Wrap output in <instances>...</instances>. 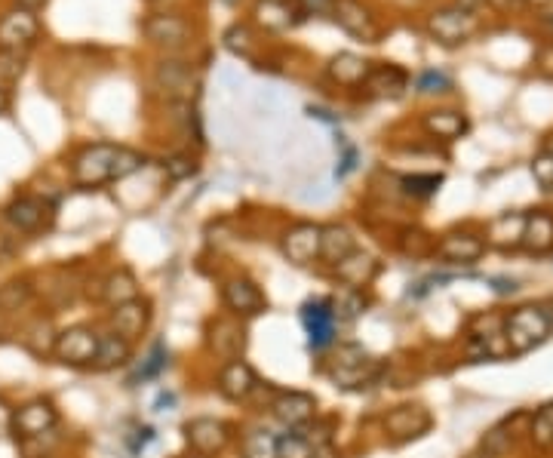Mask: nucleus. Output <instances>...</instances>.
Here are the masks:
<instances>
[{
  "label": "nucleus",
  "instance_id": "1",
  "mask_svg": "<svg viewBox=\"0 0 553 458\" xmlns=\"http://www.w3.org/2000/svg\"><path fill=\"white\" fill-rule=\"evenodd\" d=\"M117 145L96 142L87 145L71 163V179L80 188H99L105 182H114V160H117Z\"/></svg>",
  "mask_w": 553,
  "mask_h": 458
},
{
  "label": "nucleus",
  "instance_id": "2",
  "mask_svg": "<svg viewBox=\"0 0 553 458\" xmlns=\"http://www.w3.org/2000/svg\"><path fill=\"white\" fill-rule=\"evenodd\" d=\"M550 336V320L544 317L541 308H517L514 314L507 317V332H504V339H507V348L510 351H517V354H526L532 351L535 345H541L544 339Z\"/></svg>",
  "mask_w": 553,
  "mask_h": 458
},
{
  "label": "nucleus",
  "instance_id": "3",
  "mask_svg": "<svg viewBox=\"0 0 553 458\" xmlns=\"http://www.w3.org/2000/svg\"><path fill=\"white\" fill-rule=\"evenodd\" d=\"M99 351V332L90 326H71L62 329L53 342V357L65 366H93Z\"/></svg>",
  "mask_w": 553,
  "mask_h": 458
},
{
  "label": "nucleus",
  "instance_id": "4",
  "mask_svg": "<svg viewBox=\"0 0 553 458\" xmlns=\"http://www.w3.org/2000/svg\"><path fill=\"white\" fill-rule=\"evenodd\" d=\"M428 31L446 47H461L477 34V16L464 7H449L428 19Z\"/></svg>",
  "mask_w": 553,
  "mask_h": 458
},
{
  "label": "nucleus",
  "instance_id": "5",
  "mask_svg": "<svg viewBox=\"0 0 553 458\" xmlns=\"http://www.w3.org/2000/svg\"><path fill=\"white\" fill-rule=\"evenodd\" d=\"M59 425V409L50 403V400H31L19 409H13V434L16 440H31V437H40V434H50L56 431Z\"/></svg>",
  "mask_w": 553,
  "mask_h": 458
},
{
  "label": "nucleus",
  "instance_id": "6",
  "mask_svg": "<svg viewBox=\"0 0 553 458\" xmlns=\"http://www.w3.org/2000/svg\"><path fill=\"white\" fill-rule=\"evenodd\" d=\"M40 34L37 13H28L22 7H13L0 19V53H19L28 50Z\"/></svg>",
  "mask_w": 553,
  "mask_h": 458
},
{
  "label": "nucleus",
  "instance_id": "7",
  "mask_svg": "<svg viewBox=\"0 0 553 458\" xmlns=\"http://www.w3.org/2000/svg\"><path fill=\"white\" fill-rule=\"evenodd\" d=\"M4 219L10 222V228H16L19 234H40L47 231L50 222H53V210L47 200L40 197H16L7 210H4Z\"/></svg>",
  "mask_w": 553,
  "mask_h": 458
},
{
  "label": "nucleus",
  "instance_id": "8",
  "mask_svg": "<svg viewBox=\"0 0 553 458\" xmlns=\"http://www.w3.org/2000/svg\"><path fill=\"white\" fill-rule=\"evenodd\" d=\"M302 323L308 332V345L314 351H323L335 342V311L329 299H311L302 305Z\"/></svg>",
  "mask_w": 553,
  "mask_h": 458
},
{
  "label": "nucleus",
  "instance_id": "9",
  "mask_svg": "<svg viewBox=\"0 0 553 458\" xmlns=\"http://www.w3.org/2000/svg\"><path fill=\"white\" fill-rule=\"evenodd\" d=\"M222 302L231 314L237 317H255L265 311V296L262 289L255 286L252 280L246 277H234L222 286Z\"/></svg>",
  "mask_w": 553,
  "mask_h": 458
},
{
  "label": "nucleus",
  "instance_id": "10",
  "mask_svg": "<svg viewBox=\"0 0 553 458\" xmlns=\"http://www.w3.org/2000/svg\"><path fill=\"white\" fill-rule=\"evenodd\" d=\"M185 440L197 455H216L228 446L231 431L219 419H194L185 425Z\"/></svg>",
  "mask_w": 553,
  "mask_h": 458
},
{
  "label": "nucleus",
  "instance_id": "11",
  "mask_svg": "<svg viewBox=\"0 0 553 458\" xmlns=\"http://www.w3.org/2000/svg\"><path fill=\"white\" fill-rule=\"evenodd\" d=\"M332 16H335V22L342 25L351 37L363 40V44H375V40H378L375 19L369 16V10L363 4H357V0H335Z\"/></svg>",
  "mask_w": 553,
  "mask_h": 458
},
{
  "label": "nucleus",
  "instance_id": "12",
  "mask_svg": "<svg viewBox=\"0 0 553 458\" xmlns=\"http://www.w3.org/2000/svg\"><path fill=\"white\" fill-rule=\"evenodd\" d=\"M283 253L295 265H311L320 256V228L317 225H295L283 237Z\"/></svg>",
  "mask_w": 553,
  "mask_h": 458
},
{
  "label": "nucleus",
  "instance_id": "13",
  "mask_svg": "<svg viewBox=\"0 0 553 458\" xmlns=\"http://www.w3.org/2000/svg\"><path fill=\"white\" fill-rule=\"evenodd\" d=\"M317 412V400L302 391H283L274 400V415L289 428H305Z\"/></svg>",
  "mask_w": 553,
  "mask_h": 458
},
{
  "label": "nucleus",
  "instance_id": "14",
  "mask_svg": "<svg viewBox=\"0 0 553 458\" xmlns=\"http://www.w3.org/2000/svg\"><path fill=\"white\" fill-rule=\"evenodd\" d=\"M431 428V415L424 412L421 406H397L388 419H385V431L400 443L409 437H421L424 431Z\"/></svg>",
  "mask_w": 553,
  "mask_h": 458
},
{
  "label": "nucleus",
  "instance_id": "15",
  "mask_svg": "<svg viewBox=\"0 0 553 458\" xmlns=\"http://www.w3.org/2000/svg\"><path fill=\"white\" fill-rule=\"evenodd\" d=\"M255 372H252V366L246 363V360H240V357H234V360H228L225 366H222V372H219V391L228 397V400H246L252 391H255Z\"/></svg>",
  "mask_w": 553,
  "mask_h": 458
},
{
  "label": "nucleus",
  "instance_id": "16",
  "mask_svg": "<svg viewBox=\"0 0 553 458\" xmlns=\"http://www.w3.org/2000/svg\"><path fill=\"white\" fill-rule=\"evenodd\" d=\"M145 34L160 47H182L191 37V25L182 16H151L145 22Z\"/></svg>",
  "mask_w": 553,
  "mask_h": 458
},
{
  "label": "nucleus",
  "instance_id": "17",
  "mask_svg": "<svg viewBox=\"0 0 553 458\" xmlns=\"http://www.w3.org/2000/svg\"><path fill=\"white\" fill-rule=\"evenodd\" d=\"M111 326L120 339L133 342L139 339L142 332L148 329V302H126V305H117L114 314H111Z\"/></svg>",
  "mask_w": 553,
  "mask_h": 458
},
{
  "label": "nucleus",
  "instance_id": "18",
  "mask_svg": "<svg viewBox=\"0 0 553 458\" xmlns=\"http://www.w3.org/2000/svg\"><path fill=\"white\" fill-rule=\"evenodd\" d=\"M437 253H440L446 262L471 265V262H477V259L486 253V243H483L477 234H449V237L440 240Z\"/></svg>",
  "mask_w": 553,
  "mask_h": 458
},
{
  "label": "nucleus",
  "instance_id": "19",
  "mask_svg": "<svg viewBox=\"0 0 553 458\" xmlns=\"http://www.w3.org/2000/svg\"><path fill=\"white\" fill-rule=\"evenodd\" d=\"M335 274H338V280H345L351 289H363V286H369L375 280L378 262L369 253H360V249H354L348 259H342L335 265Z\"/></svg>",
  "mask_w": 553,
  "mask_h": 458
},
{
  "label": "nucleus",
  "instance_id": "20",
  "mask_svg": "<svg viewBox=\"0 0 553 458\" xmlns=\"http://www.w3.org/2000/svg\"><path fill=\"white\" fill-rule=\"evenodd\" d=\"M406 74L397 68V65H375L366 77V87L372 96H381V99H397L403 96L406 90Z\"/></svg>",
  "mask_w": 553,
  "mask_h": 458
},
{
  "label": "nucleus",
  "instance_id": "21",
  "mask_svg": "<svg viewBox=\"0 0 553 458\" xmlns=\"http://www.w3.org/2000/svg\"><path fill=\"white\" fill-rule=\"evenodd\" d=\"M354 237L345 225H326L320 228V256L329 262V265H338L342 259H348L354 253Z\"/></svg>",
  "mask_w": 553,
  "mask_h": 458
},
{
  "label": "nucleus",
  "instance_id": "22",
  "mask_svg": "<svg viewBox=\"0 0 553 458\" xmlns=\"http://www.w3.org/2000/svg\"><path fill=\"white\" fill-rule=\"evenodd\" d=\"M209 345H212V351L216 354H222V357H240V351H243V326L237 323V320H216L212 323V329H209Z\"/></svg>",
  "mask_w": 553,
  "mask_h": 458
},
{
  "label": "nucleus",
  "instance_id": "23",
  "mask_svg": "<svg viewBox=\"0 0 553 458\" xmlns=\"http://www.w3.org/2000/svg\"><path fill=\"white\" fill-rule=\"evenodd\" d=\"M369 62H363L360 56L354 53H338L332 62H329V77L335 83H342V87H363L366 77H369Z\"/></svg>",
  "mask_w": 553,
  "mask_h": 458
},
{
  "label": "nucleus",
  "instance_id": "24",
  "mask_svg": "<svg viewBox=\"0 0 553 458\" xmlns=\"http://www.w3.org/2000/svg\"><path fill=\"white\" fill-rule=\"evenodd\" d=\"M424 130L443 142H452L467 133V117L461 111H431L424 114Z\"/></svg>",
  "mask_w": 553,
  "mask_h": 458
},
{
  "label": "nucleus",
  "instance_id": "25",
  "mask_svg": "<svg viewBox=\"0 0 553 458\" xmlns=\"http://www.w3.org/2000/svg\"><path fill=\"white\" fill-rule=\"evenodd\" d=\"M523 231H526V216L523 213H504L489 225V240L498 249H514L523 243Z\"/></svg>",
  "mask_w": 553,
  "mask_h": 458
},
{
  "label": "nucleus",
  "instance_id": "26",
  "mask_svg": "<svg viewBox=\"0 0 553 458\" xmlns=\"http://www.w3.org/2000/svg\"><path fill=\"white\" fill-rule=\"evenodd\" d=\"M133 348L126 339H120L117 332H108V336H99V351H96V360H93V369L99 372H108V369H117L130 360Z\"/></svg>",
  "mask_w": 553,
  "mask_h": 458
},
{
  "label": "nucleus",
  "instance_id": "27",
  "mask_svg": "<svg viewBox=\"0 0 553 458\" xmlns=\"http://www.w3.org/2000/svg\"><path fill=\"white\" fill-rule=\"evenodd\" d=\"M529 253H547L553 246V216L547 213H535L526 216V231H523V243Z\"/></svg>",
  "mask_w": 553,
  "mask_h": 458
},
{
  "label": "nucleus",
  "instance_id": "28",
  "mask_svg": "<svg viewBox=\"0 0 553 458\" xmlns=\"http://www.w3.org/2000/svg\"><path fill=\"white\" fill-rule=\"evenodd\" d=\"M102 299L117 308V305H126V302H136L139 299V283L130 271H114L108 280H105V289H102Z\"/></svg>",
  "mask_w": 553,
  "mask_h": 458
},
{
  "label": "nucleus",
  "instance_id": "29",
  "mask_svg": "<svg viewBox=\"0 0 553 458\" xmlns=\"http://www.w3.org/2000/svg\"><path fill=\"white\" fill-rule=\"evenodd\" d=\"M255 16H259V22L265 28H274V31H283L295 22L292 7L286 4V0H262V4L255 7Z\"/></svg>",
  "mask_w": 553,
  "mask_h": 458
},
{
  "label": "nucleus",
  "instance_id": "30",
  "mask_svg": "<svg viewBox=\"0 0 553 458\" xmlns=\"http://www.w3.org/2000/svg\"><path fill=\"white\" fill-rule=\"evenodd\" d=\"M329 305H332V311H335V320H354V317H360V314H363L366 299H363L360 289L345 286V289H342V296H335Z\"/></svg>",
  "mask_w": 553,
  "mask_h": 458
},
{
  "label": "nucleus",
  "instance_id": "31",
  "mask_svg": "<svg viewBox=\"0 0 553 458\" xmlns=\"http://www.w3.org/2000/svg\"><path fill=\"white\" fill-rule=\"evenodd\" d=\"M28 299H31V286H28V280H10V283L0 286V311H4V314L25 308Z\"/></svg>",
  "mask_w": 553,
  "mask_h": 458
},
{
  "label": "nucleus",
  "instance_id": "32",
  "mask_svg": "<svg viewBox=\"0 0 553 458\" xmlns=\"http://www.w3.org/2000/svg\"><path fill=\"white\" fill-rule=\"evenodd\" d=\"M243 458H277V437L252 431L243 437Z\"/></svg>",
  "mask_w": 553,
  "mask_h": 458
},
{
  "label": "nucleus",
  "instance_id": "33",
  "mask_svg": "<svg viewBox=\"0 0 553 458\" xmlns=\"http://www.w3.org/2000/svg\"><path fill=\"white\" fill-rule=\"evenodd\" d=\"M314 446L302 434H286L277 437V458H311Z\"/></svg>",
  "mask_w": 553,
  "mask_h": 458
},
{
  "label": "nucleus",
  "instance_id": "34",
  "mask_svg": "<svg viewBox=\"0 0 553 458\" xmlns=\"http://www.w3.org/2000/svg\"><path fill=\"white\" fill-rule=\"evenodd\" d=\"M166 360H169L166 348H163V345H154V348H151V354L145 357V366H142V369L136 372V376H133L130 382L136 385V382H148V379L160 376V372L166 369Z\"/></svg>",
  "mask_w": 553,
  "mask_h": 458
},
{
  "label": "nucleus",
  "instance_id": "35",
  "mask_svg": "<svg viewBox=\"0 0 553 458\" xmlns=\"http://www.w3.org/2000/svg\"><path fill=\"white\" fill-rule=\"evenodd\" d=\"M163 170H166V176L173 179V182H185V179H191L197 173V160L194 157H185V154H176V157H169L163 163Z\"/></svg>",
  "mask_w": 553,
  "mask_h": 458
},
{
  "label": "nucleus",
  "instance_id": "36",
  "mask_svg": "<svg viewBox=\"0 0 553 458\" xmlns=\"http://www.w3.org/2000/svg\"><path fill=\"white\" fill-rule=\"evenodd\" d=\"M142 163H145L142 154H136V151H130V148H120V151H117V160H114V182H117V179H126V176H133Z\"/></svg>",
  "mask_w": 553,
  "mask_h": 458
},
{
  "label": "nucleus",
  "instance_id": "37",
  "mask_svg": "<svg viewBox=\"0 0 553 458\" xmlns=\"http://www.w3.org/2000/svg\"><path fill=\"white\" fill-rule=\"evenodd\" d=\"M443 185V176H406L403 188L415 197H431L437 194V188Z\"/></svg>",
  "mask_w": 553,
  "mask_h": 458
},
{
  "label": "nucleus",
  "instance_id": "38",
  "mask_svg": "<svg viewBox=\"0 0 553 458\" xmlns=\"http://www.w3.org/2000/svg\"><path fill=\"white\" fill-rule=\"evenodd\" d=\"M415 87H418V93H446V90H452V80L440 71H424V74H418Z\"/></svg>",
  "mask_w": 553,
  "mask_h": 458
},
{
  "label": "nucleus",
  "instance_id": "39",
  "mask_svg": "<svg viewBox=\"0 0 553 458\" xmlns=\"http://www.w3.org/2000/svg\"><path fill=\"white\" fill-rule=\"evenodd\" d=\"M160 80L166 83L169 90H185L188 83H191V74H188L179 62H169V65L160 71Z\"/></svg>",
  "mask_w": 553,
  "mask_h": 458
},
{
  "label": "nucleus",
  "instance_id": "40",
  "mask_svg": "<svg viewBox=\"0 0 553 458\" xmlns=\"http://www.w3.org/2000/svg\"><path fill=\"white\" fill-rule=\"evenodd\" d=\"M532 176H535V182L541 185V188H553V154H538L535 157V163H532Z\"/></svg>",
  "mask_w": 553,
  "mask_h": 458
},
{
  "label": "nucleus",
  "instance_id": "41",
  "mask_svg": "<svg viewBox=\"0 0 553 458\" xmlns=\"http://www.w3.org/2000/svg\"><path fill=\"white\" fill-rule=\"evenodd\" d=\"M532 434H535V440H538L541 446H553V406L541 409V415L535 419Z\"/></svg>",
  "mask_w": 553,
  "mask_h": 458
},
{
  "label": "nucleus",
  "instance_id": "42",
  "mask_svg": "<svg viewBox=\"0 0 553 458\" xmlns=\"http://www.w3.org/2000/svg\"><path fill=\"white\" fill-rule=\"evenodd\" d=\"M249 28L246 25H234L228 34H225V44H228V50H234V53H249Z\"/></svg>",
  "mask_w": 553,
  "mask_h": 458
},
{
  "label": "nucleus",
  "instance_id": "43",
  "mask_svg": "<svg viewBox=\"0 0 553 458\" xmlns=\"http://www.w3.org/2000/svg\"><path fill=\"white\" fill-rule=\"evenodd\" d=\"M338 145L345 148V154H342V160H338V166H335V176H338V179H345V176L354 170V166H357V148H354V145H348L345 139L338 142Z\"/></svg>",
  "mask_w": 553,
  "mask_h": 458
},
{
  "label": "nucleus",
  "instance_id": "44",
  "mask_svg": "<svg viewBox=\"0 0 553 458\" xmlns=\"http://www.w3.org/2000/svg\"><path fill=\"white\" fill-rule=\"evenodd\" d=\"M335 0H302V10L305 13H332Z\"/></svg>",
  "mask_w": 553,
  "mask_h": 458
},
{
  "label": "nucleus",
  "instance_id": "45",
  "mask_svg": "<svg viewBox=\"0 0 553 458\" xmlns=\"http://www.w3.org/2000/svg\"><path fill=\"white\" fill-rule=\"evenodd\" d=\"M13 428V406L7 400H0V434H7Z\"/></svg>",
  "mask_w": 553,
  "mask_h": 458
},
{
  "label": "nucleus",
  "instance_id": "46",
  "mask_svg": "<svg viewBox=\"0 0 553 458\" xmlns=\"http://www.w3.org/2000/svg\"><path fill=\"white\" fill-rule=\"evenodd\" d=\"M311 458H342V455H338V449L332 443H323V446H314Z\"/></svg>",
  "mask_w": 553,
  "mask_h": 458
},
{
  "label": "nucleus",
  "instance_id": "47",
  "mask_svg": "<svg viewBox=\"0 0 553 458\" xmlns=\"http://www.w3.org/2000/svg\"><path fill=\"white\" fill-rule=\"evenodd\" d=\"M44 4H47V0H16V7H22V10H28V13H37Z\"/></svg>",
  "mask_w": 553,
  "mask_h": 458
},
{
  "label": "nucleus",
  "instance_id": "48",
  "mask_svg": "<svg viewBox=\"0 0 553 458\" xmlns=\"http://www.w3.org/2000/svg\"><path fill=\"white\" fill-rule=\"evenodd\" d=\"M173 403H176V397H173V394H160V397H157V412H166Z\"/></svg>",
  "mask_w": 553,
  "mask_h": 458
},
{
  "label": "nucleus",
  "instance_id": "49",
  "mask_svg": "<svg viewBox=\"0 0 553 458\" xmlns=\"http://www.w3.org/2000/svg\"><path fill=\"white\" fill-rule=\"evenodd\" d=\"M7 111H10V93L4 83H0V114H7Z\"/></svg>",
  "mask_w": 553,
  "mask_h": 458
},
{
  "label": "nucleus",
  "instance_id": "50",
  "mask_svg": "<svg viewBox=\"0 0 553 458\" xmlns=\"http://www.w3.org/2000/svg\"><path fill=\"white\" fill-rule=\"evenodd\" d=\"M532 7H538V10H553V0H529Z\"/></svg>",
  "mask_w": 553,
  "mask_h": 458
},
{
  "label": "nucleus",
  "instance_id": "51",
  "mask_svg": "<svg viewBox=\"0 0 553 458\" xmlns=\"http://www.w3.org/2000/svg\"><path fill=\"white\" fill-rule=\"evenodd\" d=\"M544 25H547V28L553 31V13H550V16H544Z\"/></svg>",
  "mask_w": 553,
  "mask_h": 458
},
{
  "label": "nucleus",
  "instance_id": "52",
  "mask_svg": "<svg viewBox=\"0 0 553 458\" xmlns=\"http://www.w3.org/2000/svg\"><path fill=\"white\" fill-rule=\"evenodd\" d=\"M544 151H547V154H553V139L547 142V148H544Z\"/></svg>",
  "mask_w": 553,
  "mask_h": 458
},
{
  "label": "nucleus",
  "instance_id": "53",
  "mask_svg": "<svg viewBox=\"0 0 553 458\" xmlns=\"http://www.w3.org/2000/svg\"><path fill=\"white\" fill-rule=\"evenodd\" d=\"M194 458H206V455H194Z\"/></svg>",
  "mask_w": 553,
  "mask_h": 458
},
{
  "label": "nucleus",
  "instance_id": "54",
  "mask_svg": "<svg viewBox=\"0 0 553 458\" xmlns=\"http://www.w3.org/2000/svg\"><path fill=\"white\" fill-rule=\"evenodd\" d=\"M47 458H53V455H47Z\"/></svg>",
  "mask_w": 553,
  "mask_h": 458
},
{
  "label": "nucleus",
  "instance_id": "55",
  "mask_svg": "<svg viewBox=\"0 0 553 458\" xmlns=\"http://www.w3.org/2000/svg\"><path fill=\"white\" fill-rule=\"evenodd\" d=\"M504 4H507V0H504Z\"/></svg>",
  "mask_w": 553,
  "mask_h": 458
}]
</instances>
